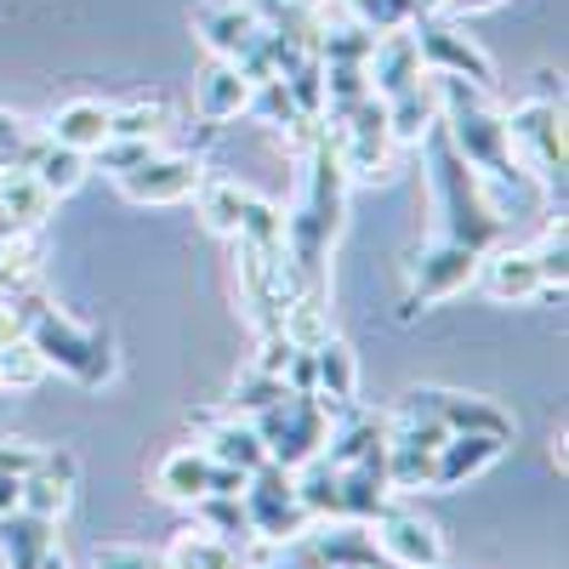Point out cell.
Returning <instances> with one entry per match:
<instances>
[{
  "label": "cell",
  "instance_id": "13",
  "mask_svg": "<svg viewBox=\"0 0 569 569\" xmlns=\"http://www.w3.org/2000/svg\"><path fill=\"white\" fill-rule=\"evenodd\" d=\"M194 29L206 40V52L211 58H228V63H246L257 52V40L268 34L246 0H206V7L194 12Z\"/></svg>",
  "mask_w": 569,
  "mask_h": 569
},
{
  "label": "cell",
  "instance_id": "21",
  "mask_svg": "<svg viewBox=\"0 0 569 569\" xmlns=\"http://www.w3.org/2000/svg\"><path fill=\"white\" fill-rule=\"evenodd\" d=\"M382 109H388V131H393L399 149H421V142L439 131V91H433V74H421L416 86L382 98Z\"/></svg>",
  "mask_w": 569,
  "mask_h": 569
},
{
  "label": "cell",
  "instance_id": "20",
  "mask_svg": "<svg viewBox=\"0 0 569 569\" xmlns=\"http://www.w3.org/2000/svg\"><path fill=\"white\" fill-rule=\"evenodd\" d=\"M313 399L337 416V410H353V399H359V359H353V348L330 330V337L313 348Z\"/></svg>",
  "mask_w": 569,
  "mask_h": 569
},
{
  "label": "cell",
  "instance_id": "42",
  "mask_svg": "<svg viewBox=\"0 0 569 569\" xmlns=\"http://www.w3.org/2000/svg\"><path fill=\"white\" fill-rule=\"evenodd\" d=\"M496 7H507V0H439V18H456V23H467V18H479V12H496Z\"/></svg>",
  "mask_w": 569,
  "mask_h": 569
},
{
  "label": "cell",
  "instance_id": "44",
  "mask_svg": "<svg viewBox=\"0 0 569 569\" xmlns=\"http://www.w3.org/2000/svg\"><path fill=\"white\" fill-rule=\"evenodd\" d=\"M40 569H74V563H69V552H63V547H52V552L40 558Z\"/></svg>",
  "mask_w": 569,
  "mask_h": 569
},
{
  "label": "cell",
  "instance_id": "30",
  "mask_svg": "<svg viewBox=\"0 0 569 569\" xmlns=\"http://www.w3.org/2000/svg\"><path fill=\"white\" fill-rule=\"evenodd\" d=\"M29 171H34V182L46 188V194H52V200H63V194H74V188L91 177V160L46 137V142H40V154L29 160Z\"/></svg>",
  "mask_w": 569,
  "mask_h": 569
},
{
  "label": "cell",
  "instance_id": "34",
  "mask_svg": "<svg viewBox=\"0 0 569 569\" xmlns=\"http://www.w3.org/2000/svg\"><path fill=\"white\" fill-rule=\"evenodd\" d=\"M536 268H541V284H547V297H563V279H569V233H563V217L541 228V240L530 246Z\"/></svg>",
  "mask_w": 569,
  "mask_h": 569
},
{
  "label": "cell",
  "instance_id": "41",
  "mask_svg": "<svg viewBox=\"0 0 569 569\" xmlns=\"http://www.w3.org/2000/svg\"><path fill=\"white\" fill-rule=\"evenodd\" d=\"M291 393H313V348H297L291 353V365H284V376H279Z\"/></svg>",
  "mask_w": 569,
  "mask_h": 569
},
{
  "label": "cell",
  "instance_id": "22",
  "mask_svg": "<svg viewBox=\"0 0 569 569\" xmlns=\"http://www.w3.org/2000/svg\"><path fill=\"white\" fill-rule=\"evenodd\" d=\"M109 120H114V103H103V98H69V103H58L52 120H46V137L63 142V149H74V154H98L109 142Z\"/></svg>",
  "mask_w": 569,
  "mask_h": 569
},
{
  "label": "cell",
  "instance_id": "32",
  "mask_svg": "<svg viewBox=\"0 0 569 569\" xmlns=\"http://www.w3.org/2000/svg\"><path fill=\"white\" fill-rule=\"evenodd\" d=\"M194 525L211 530V536H222V541H233V547H251V541H257L240 496H200V501H194Z\"/></svg>",
  "mask_w": 569,
  "mask_h": 569
},
{
  "label": "cell",
  "instance_id": "10",
  "mask_svg": "<svg viewBox=\"0 0 569 569\" xmlns=\"http://www.w3.org/2000/svg\"><path fill=\"white\" fill-rule=\"evenodd\" d=\"M479 257L485 251H472V246H456V240H433L416 262H410V297H405V319L416 308H433V302H450L461 297L472 273H479Z\"/></svg>",
  "mask_w": 569,
  "mask_h": 569
},
{
  "label": "cell",
  "instance_id": "45",
  "mask_svg": "<svg viewBox=\"0 0 569 569\" xmlns=\"http://www.w3.org/2000/svg\"><path fill=\"white\" fill-rule=\"evenodd\" d=\"M416 7H421V12H433V7H439V0H416Z\"/></svg>",
  "mask_w": 569,
  "mask_h": 569
},
{
  "label": "cell",
  "instance_id": "24",
  "mask_svg": "<svg viewBox=\"0 0 569 569\" xmlns=\"http://www.w3.org/2000/svg\"><path fill=\"white\" fill-rule=\"evenodd\" d=\"M52 194H46V188L34 182V171H23V166H7L0 171V228L12 233H34L46 217H52Z\"/></svg>",
  "mask_w": 569,
  "mask_h": 569
},
{
  "label": "cell",
  "instance_id": "2",
  "mask_svg": "<svg viewBox=\"0 0 569 569\" xmlns=\"http://www.w3.org/2000/svg\"><path fill=\"white\" fill-rule=\"evenodd\" d=\"M427 149V188H433V217H439V240H456V246H472V251H490L501 246L507 233V217L496 211V194L490 182L472 171L445 131H433L421 142Z\"/></svg>",
  "mask_w": 569,
  "mask_h": 569
},
{
  "label": "cell",
  "instance_id": "25",
  "mask_svg": "<svg viewBox=\"0 0 569 569\" xmlns=\"http://www.w3.org/2000/svg\"><path fill=\"white\" fill-rule=\"evenodd\" d=\"M58 547V525L40 512H7L0 518V558H7V569H40V558Z\"/></svg>",
  "mask_w": 569,
  "mask_h": 569
},
{
  "label": "cell",
  "instance_id": "40",
  "mask_svg": "<svg viewBox=\"0 0 569 569\" xmlns=\"http://www.w3.org/2000/svg\"><path fill=\"white\" fill-rule=\"evenodd\" d=\"M40 461V445L29 439H0V472H12V479H23V472Z\"/></svg>",
  "mask_w": 569,
  "mask_h": 569
},
{
  "label": "cell",
  "instance_id": "31",
  "mask_svg": "<svg viewBox=\"0 0 569 569\" xmlns=\"http://www.w3.org/2000/svg\"><path fill=\"white\" fill-rule=\"evenodd\" d=\"M279 86H284V98H291V109L302 120H313V126L325 120V63H319V52H302L279 74Z\"/></svg>",
  "mask_w": 569,
  "mask_h": 569
},
{
  "label": "cell",
  "instance_id": "14",
  "mask_svg": "<svg viewBox=\"0 0 569 569\" xmlns=\"http://www.w3.org/2000/svg\"><path fill=\"white\" fill-rule=\"evenodd\" d=\"M472 284H485V297H496V302H536V297H547L530 246H507V240L479 257V273H472Z\"/></svg>",
  "mask_w": 569,
  "mask_h": 569
},
{
  "label": "cell",
  "instance_id": "29",
  "mask_svg": "<svg viewBox=\"0 0 569 569\" xmlns=\"http://www.w3.org/2000/svg\"><path fill=\"white\" fill-rule=\"evenodd\" d=\"M194 200H200V217H206V228H211V233H222V240H233V233H240V217H246V206H251V188L228 182V177H200Z\"/></svg>",
  "mask_w": 569,
  "mask_h": 569
},
{
  "label": "cell",
  "instance_id": "7",
  "mask_svg": "<svg viewBox=\"0 0 569 569\" xmlns=\"http://www.w3.org/2000/svg\"><path fill=\"white\" fill-rule=\"evenodd\" d=\"M257 421V433H262V450H268V461L273 467H302V461H313L319 450H325V439H330V410L313 399V393H284V399H273L262 416H251Z\"/></svg>",
  "mask_w": 569,
  "mask_h": 569
},
{
  "label": "cell",
  "instance_id": "16",
  "mask_svg": "<svg viewBox=\"0 0 569 569\" xmlns=\"http://www.w3.org/2000/svg\"><path fill=\"white\" fill-rule=\"evenodd\" d=\"M74 485H80V461L74 450H40V461L23 472V512H40V518H58L69 512L74 501Z\"/></svg>",
  "mask_w": 569,
  "mask_h": 569
},
{
  "label": "cell",
  "instance_id": "17",
  "mask_svg": "<svg viewBox=\"0 0 569 569\" xmlns=\"http://www.w3.org/2000/svg\"><path fill=\"white\" fill-rule=\"evenodd\" d=\"M501 456H507V439H496V433H450L433 456V485L427 490H461L479 472H490Z\"/></svg>",
  "mask_w": 569,
  "mask_h": 569
},
{
  "label": "cell",
  "instance_id": "8",
  "mask_svg": "<svg viewBox=\"0 0 569 569\" xmlns=\"http://www.w3.org/2000/svg\"><path fill=\"white\" fill-rule=\"evenodd\" d=\"M416 34V52H421V69L427 74H450V80H472V86H496V63L479 40H472L456 18H439V12H421L410 23Z\"/></svg>",
  "mask_w": 569,
  "mask_h": 569
},
{
  "label": "cell",
  "instance_id": "43",
  "mask_svg": "<svg viewBox=\"0 0 569 569\" xmlns=\"http://www.w3.org/2000/svg\"><path fill=\"white\" fill-rule=\"evenodd\" d=\"M23 507V479H12V472H0V518Z\"/></svg>",
  "mask_w": 569,
  "mask_h": 569
},
{
  "label": "cell",
  "instance_id": "1",
  "mask_svg": "<svg viewBox=\"0 0 569 569\" xmlns=\"http://www.w3.org/2000/svg\"><path fill=\"white\" fill-rule=\"evenodd\" d=\"M342 217H348V177L319 131L313 149L302 154L297 206L284 211V257H291V273L302 284H325V262L342 240Z\"/></svg>",
  "mask_w": 569,
  "mask_h": 569
},
{
  "label": "cell",
  "instance_id": "9",
  "mask_svg": "<svg viewBox=\"0 0 569 569\" xmlns=\"http://www.w3.org/2000/svg\"><path fill=\"white\" fill-rule=\"evenodd\" d=\"M206 177V160L200 154H182V149H154L142 166L120 171V194L131 206H182V200H194V188Z\"/></svg>",
  "mask_w": 569,
  "mask_h": 569
},
{
  "label": "cell",
  "instance_id": "38",
  "mask_svg": "<svg viewBox=\"0 0 569 569\" xmlns=\"http://www.w3.org/2000/svg\"><path fill=\"white\" fill-rule=\"evenodd\" d=\"M91 569H166V563H160V552H149V547H126V541H114V547H98Z\"/></svg>",
  "mask_w": 569,
  "mask_h": 569
},
{
  "label": "cell",
  "instance_id": "27",
  "mask_svg": "<svg viewBox=\"0 0 569 569\" xmlns=\"http://www.w3.org/2000/svg\"><path fill=\"white\" fill-rule=\"evenodd\" d=\"M166 569H246V547H233L200 525H188L182 536H171V547L160 552Z\"/></svg>",
  "mask_w": 569,
  "mask_h": 569
},
{
  "label": "cell",
  "instance_id": "33",
  "mask_svg": "<svg viewBox=\"0 0 569 569\" xmlns=\"http://www.w3.org/2000/svg\"><path fill=\"white\" fill-rule=\"evenodd\" d=\"M46 359L34 353V342L29 337H18V342H7L0 348V393H29V388H40L46 382Z\"/></svg>",
  "mask_w": 569,
  "mask_h": 569
},
{
  "label": "cell",
  "instance_id": "6",
  "mask_svg": "<svg viewBox=\"0 0 569 569\" xmlns=\"http://www.w3.org/2000/svg\"><path fill=\"white\" fill-rule=\"evenodd\" d=\"M240 501H246V518H251V536L268 541V547H279V552H291V547L313 530V518H308V507H302V496H297L291 467L262 461L251 479H246Z\"/></svg>",
  "mask_w": 569,
  "mask_h": 569
},
{
  "label": "cell",
  "instance_id": "37",
  "mask_svg": "<svg viewBox=\"0 0 569 569\" xmlns=\"http://www.w3.org/2000/svg\"><path fill=\"white\" fill-rule=\"evenodd\" d=\"M154 154V142H137V137H109L98 154H86L91 160V171H109V177H120V171H131V166H142Z\"/></svg>",
  "mask_w": 569,
  "mask_h": 569
},
{
  "label": "cell",
  "instance_id": "18",
  "mask_svg": "<svg viewBox=\"0 0 569 569\" xmlns=\"http://www.w3.org/2000/svg\"><path fill=\"white\" fill-rule=\"evenodd\" d=\"M427 69H421V52H416V34L410 29H388L370 40V58H365V80L376 98H393V91L416 86Z\"/></svg>",
  "mask_w": 569,
  "mask_h": 569
},
{
  "label": "cell",
  "instance_id": "23",
  "mask_svg": "<svg viewBox=\"0 0 569 569\" xmlns=\"http://www.w3.org/2000/svg\"><path fill=\"white\" fill-rule=\"evenodd\" d=\"M200 450H206L217 467L246 472V479H251V472L268 461V450H262V433H257V421H251V416H217V421H206Z\"/></svg>",
  "mask_w": 569,
  "mask_h": 569
},
{
  "label": "cell",
  "instance_id": "4",
  "mask_svg": "<svg viewBox=\"0 0 569 569\" xmlns=\"http://www.w3.org/2000/svg\"><path fill=\"white\" fill-rule=\"evenodd\" d=\"M319 131H325V142H330V154H337L348 188H359V182H388V177L399 171V154H405V149L393 142V131H388L382 98H365V103H353V109H342V114L319 120Z\"/></svg>",
  "mask_w": 569,
  "mask_h": 569
},
{
  "label": "cell",
  "instance_id": "15",
  "mask_svg": "<svg viewBox=\"0 0 569 569\" xmlns=\"http://www.w3.org/2000/svg\"><path fill=\"white\" fill-rule=\"evenodd\" d=\"M337 496H342V518H359V525H376L393 507V485H388V456L382 445L365 450L359 461L337 467Z\"/></svg>",
  "mask_w": 569,
  "mask_h": 569
},
{
  "label": "cell",
  "instance_id": "5",
  "mask_svg": "<svg viewBox=\"0 0 569 569\" xmlns=\"http://www.w3.org/2000/svg\"><path fill=\"white\" fill-rule=\"evenodd\" d=\"M507 114V142H512V160L518 171H530L541 182V194H563V98H525V103H512L501 109Z\"/></svg>",
  "mask_w": 569,
  "mask_h": 569
},
{
  "label": "cell",
  "instance_id": "12",
  "mask_svg": "<svg viewBox=\"0 0 569 569\" xmlns=\"http://www.w3.org/2000/svg\"><path fill=\"white\" fill-rule=\"evenodd\" d=\"M297 547H302V563H319V569H388L376 530L359 525V518H325V530H308Z\"/></svg>",
  "mask_w": 569,
  "mask_h": 569
},
{
  "label": "cell",
  "instance_id": "3",
  "mask_svg": "<svg viewBox=\"0 0 569 569\" xmlns=\"http://www.w3.org/2000/svg\"><path fill=\"white\" fill-rule=\"evenodd\" d=\"M23 337L34 342V353L46 359V370H63L69 382H80V388H109L114 370H120V353H114L109 330L74 325L69 313L46 308L40 297L29 302V330H23Z\"/></svg>",
  "mask_w": 569,
  "mask_h": 569
},
{
  "label": "cell",
  "instance_id": "36",
  "mask_svg": "<svg viewBox=\"0 0 569 569\" xmlns=\"http://www.w3.org/2000/svg\"><path fill=\"white\" fill-rule=\"evenodd\" d=\"M40 142H46V131H34L18 114L0 109V171H7V166H23L29 171V160L40 154Z\"/></svg>",
  "mask_w": 569,
  "mask_h": 569
},
{
  "label": "cell",
  "instance_id": "28",
  "mask_svg": "<svg viewBox=\"0 0 569 569\" xmlns=\"http://www.w3.org/2000/svg\"><path fill=\"white\" fill-rule=\"evenodd\" d=\"M177 126V103L166 91H149V98H131V103H114V120H109V137H137V142H154L166 149V131Z\"/></svg>",
  "mask_w": 569,
  "mask_h": 569
},
{
  "label": "cell",
  "instance_id": "11",
  "mask_svg": "<svg viewBox=\"0 0 569 569\" xmlns=\"http://www.w3.org/2000/svg\"><path fill=\"white\" fill-rule=\"evenodd\" d=\"M370 530H376L388 569H445V536L433 518H421L410 507H388Z\"/></svg>",
  "mask_w": 569,
  "mask_h": 569
},
{
  "label": "cell",
  "instance_id": "39",
  "mask_svg": "<svg viewBox=\"0 0 569 569\" xmlns=\"http://www.w3.org/2000/svg\"><path fill=\"white\" fill-rule=\"evenodd\" d=\"M291 353H297V342L284 337V330H262V348H257V370H268V376H284V365H291Z\"/></svg>",
  "mask_w": 569,
  "mask_h": 569
},
{
  "label": "cell",
  "instance_id": "26",
  "mask_svg": "<svg viewBox=\"0 0 569 569\" xmlns=\"http://www.w3.org/2000/svg\"><path fill=\"white\" fill-rule=\"evenodd\" d=\"M154 490L177 507H194L200 496H211V456L200 445H177L160 467H154Z\"/></svg>",
  "mask_w": 569,
  "mask_h": 569
},
{
  "label": "cell",
  "instance_id": "19",
  "mask_svg": "<svg viewBox=\"0 0 569 569\" xmlns=\"http://www.w3.org/2000/svg\"><path fill=\"white\" fill-rule=\"evenodd\" d=\"M251 91H257V80H246V69H240V63L211 58V63H206V74L194 80V109H200V120L228 126V120H240V114L251 109Z\"/></svg>",
  "mask_w": 569,
  "mask_h": 569
},
{
  "label": "cell",
  "instance_id": "35",
  "mask_svg": "<svg viewBox=\"0 0 569 569\" xmlns=\"http://www.w3.org/2000/svg\"><path fill=\"white\" fill-rule=\"evenodd\" d=\"M284 393H291V388H284L279 376H268V370H257V365H251V370L240 376V382H233V399H228L233 410H228V416H262V410H268L273 399H284Z\"/></svg>",
  "mask_w": 569,
  "mask_h": 569
}]
</instances>
